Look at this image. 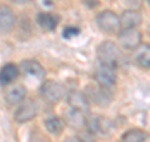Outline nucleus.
<instances>
[{"mask_svg":"<svg viewBox=\"0 0 150 142\" xmlns=\"http://www.w3.org/2000/svg\"><path fill=\"white\" fill-rule=\"evenodd\" d=\"M148 3H149V5H150V0H148Z\"/></svg>","mask_w":150,"mask_h":142,"instance_id":"23","label":"nucleus"},{"mask_svg":"<svg viewBox=\"0 0 150 142\" xmlns=\"http://www.w3.org/2000/svg\"><path fill=\"white\" fill-rule=\"evenodd\" d=\"M85 125L88 131L94 135L95 133L105 135V132L108 131V126H110L109 121L100 116H89L88 118H85Z\"/></svg>","mask_w":150,"mask_h":142,"instance_id":"9","label":"nucleus"},{"mask_svg":"<svg viewBox=\"0 0 150 142\" xmlns=\"http://www.w3.org/2000/svg\"><path fill=\"white\" fill-rule=\"evenodd\" d=\"M119 42L125 49H137L142 44V33L138 29H123L119 33Z\"/></svg>","mask_w":150,"mask_h":142,"instance_id":"6","label":"nucleus"},{"mask_svg":"<svg viewBox=\"0 0 150 142\" xmlns=\"http://www.w3.org/2000/svg\"><path fill=\"white\" fill-rule=\"evenodd\" d=\"M40 93L49 102H56L65 94V88L62 83L56 80H46L41 84Z\"/></svg>","mask_w":150,"mask_h":142,"instance_id":"4","label":"nucleus"},{"mask_svg":"<svg viewBox=\"0 0 150 142\" xmlns=\"http://www.w3.org/2000/svg\"><path fill=\"white\" fill-rule=\"evenodd\" d=\"M96 57L98 60L100 62V65H108V67L115 68L119 64L121 53L114 42L106 40L98 47L96 50Z\"/></svg>","mask_w":150,"mask_h":142,"instance_id":"1","label":"nucleus"},{"mask_svg":"<svg viewBox=\"0 0 150 142\" xmlns=\"http://www.w3.org/2000/svg\"><path fill=\"white\" fill-rule=\"evenodd\" d=\"M95 79L98 82V86L103 88H110L115 84L118 75H116L115 68L108 67V65H100L95 72Z\"/></svg>","mask_w":150,"mask_h":142,"instance_id":"5","label":"nucleus"},{"mask_svg":"<svg viewBox=\"0 0 150 142\" xmlns=\"http://www.w3.org/2000/svg\"><path fill=\"white\" fill-rule=\"evenodd\" d=\"M148 140V133L140 128H133L126 131L121 137V142H145Z\"/></svg>","mask_w":150,"mask_h":142,"instance_id":"16","label":"nucleus"},{"mask_svg":"<svg viewBox=\"0 0 150 142\" xmlns=\"http://www.w3.org/2000/svg\"><path fill=\"white\" fill-rule=\"evenodd\" d=\"M120 27L123 29H137L142 23V14L138 10H125L119 16Z\"/></svg>","mask_w":150,"mask_h":142,"instance_id":"8","label":"nucleus"},{"mask_svg":"<svg viewBox=\"0 0 150 142\" xmlns=\"http://www.w3.org/2000/svg\"><path fill=\"white\" fill-rule=\"evenodd\" d=\"M65 142H84V141L80 140V138H78V137H70V138H68Z\"/></svg>","mask_w":150,"mask_h":142,"instance_id":"21","label":"nucleus"},{"mask_svg":"<svg viewBox=\"0 0 150 142\" xmlns=\"http://www.w3.org/2000/svg\"><path fill=\"white\" fill-rule=\"evenodd\" d=\"M96 24L103 32L108 33V34H115V33H120L121 30L120 18L111 10H104L98 14Z\"/></svg>","mask_w":150,"mask_h":142,"instance_id":"2","label":"nucleus"},{"mask_svg":"<svg viewBox=\"0 0 150 142\" xmlns=\"http://www.w3.org/2000/svg\"><path fill=\"white\" fill-rule=\"evenodd\" d=\"M26 96V88L21 84H16V86H13L11 88H9L5 92V101L9 105H16V103H20L23 99H25Z\"/></svg>","mask_w":150,"mask_h":142,"instance_id":"13","label":"nucleus"},{"mask_svg":"<svg viewBox=\"0 0 150 142\" xmlns=\"http://www.w3.org/2000/svg\"><path fill=\"white\" fill-rule=\"evenodd\" d=\"M13 1L16 4H25V3H29L30 0H13Z\"/></svg>","mask_w":150,"mask_h":142,"instance_id":"22","label":"nucleus"},{"mask_svg":"<svg viewBox=\"0 0 150 142\" xmlns=\"http://www.w3.org/2000/svg\"><path fill=\"white\" fill-rule=\"evenodd\" d=\"M18 75H19V69L16 65L13 63H8L0 69V84L1 86L10 84Z\"/></svg>","mask_w":150,"mask_h":142,"instance_id":"14","label":"nucleus"},{"mask_svg":"<svg viewBox=\"0 0 150 142\" xmlns=\"http://www.w3.org/2000/svg\"><path fill=\"white\" fill-rule=\"evenodd\" d=\"M79 34V29L75 27H68L64 29V33H63V37L64 38H71V37H75Z\"/></svg>","mask_w":150,"mask_h":142,"instance_id":"20","label":"nucleus"},{"mask_svg":"<svg viewBox=\"0 0 150 142\" xmlns=\"http://www.w3.org/2000/svg\"><path fill=\"white\" fill-rule=\"evenodd\" d=\"M149 34H150V28H149Z\"/></svg>","mask_w":150,"mask_h":142,"instance_id":"24","label":"nucleus"},{"mask_svg":"<svg viewBox=\"0 0 150 142\" xmlns=\"http://www.w3.org/2000/svg\"><path fill=\"white\" fill-rule=\"evenodd\" d=\"M38 23L43 29L51 32L58 27L59 16L51 13H39L38 14Z\"/></svg>","mask_w":150,"mask_h":142,"instance_id":"15","label":"nucleus"},{"mask_svg":"<svg viewBox=\"0 0 150 142\" xmlns=\"http://www.w3.org/2000/svg\"><path fill=\"white\" fill-rule=\"evenodd\" d=\"M89 101H90V98H93L94 101H96V103L103 102V105H105L106 102L110 101V96L109 93H108V88H103V87H93L91 88V92H90V96L88 97Z\"/></svg>","mask_w":150,"mask_h":142,"instance_id":"17","label":"nucleus"},{"mask_svg":"<svg viewBox=\"0 0 150 142\" xmlns=\"http://www.w3.org/2000/svg\"><path fill=\"white\" fill-rule=\"evenodd\" d=\"M69 106L71 107V110L86 113L89 111V98L85 93L79 92V91H71L68 93L67 96Z\"/></svg>","mask_w":150,"mask_h":142,"instance_id":"7","label":"nucleus"},{"mask_svg":"<svg viewBox=\"0 0 150 142\" xmlns=\"http://www.w3.org/2000/svg\"><path fill=\"white\" fill-rule=\"evenodd\" d=\"M45 126H46V128H48V131L50 132V133L59 135L64 128V122L60 120L59 117L54 116V117H49L48 120L45 121Z\"/></svg>","mask_w":150,"mask_h":142,"instance_id":"18","label":"nucleus"},{"mask_svg":"<svg viewBox=\"0 0 150 142\" xmlns=\"http://www.w3.org/2000/svg\"><path fill=\"white\" fill-rule=\"evenodd\" d=\"M15 25V15L8 5H0V32L8 33Z\"/></svg>","mask_w":150,"mask_h":142,"instance_id":"10","label":"nucleus"},{"mask_svg":"<svg viewBox=\"0 0 150 142\" xmlns=\"http://www.w3.org/2000/svg\"><path fill=\"white\" fill-rule=\"evenodd\" d=\"M134 60L139 67L144 69H150V44H140L134 49Z\"/></svg>","mask_w":150,"mask_h":142,"instance_id":"11","label":"nucleus"},{"mask_svg":"<svg viewBox=\"0 0 150 142\" xmlns=\"http://www.w3.org/2000/svg\"><path fill=\"white\" fill-rule=\"evenodd\" d=\"M21 70L24 72L26 75H30V77H35V78H43L45 75V69L43 68L39 62L33 59H28L24 60L20 65Z\"/></svg>","mask_w":150,"mask_h":142,"instance_id":"12","label":"nucleus"},{"mask_svg":"<svg viewBox=\"0 0 150 142\" xmlns=\"http://www.w3.org/2000/svg\"><path fill=\"white\" fill-rule=\"evenodd\" d=\"M67 120L68 122L71 126L74 127H79L81 126L83 123H85V118H84V113L83 112H79V111H75V110H71L68 116H67Z\"/></svg>","mask_w":150,"mask_h":142,"instance_id":"19","label":"nucleus"},{"mask_svg":"<svg viewBox=\"0 0 150 142\" xmlns=\"http://www.w3.org/2000/svg\"><path fill=\"white\" fill-rule=\"evenodd\" d=\"M38 113V106L31 98L23 99L20 106L14 113V118L18 123H25V122L31 121Z\"/></svg>","mask_w":150,"mask_h":142,"instance_id":"3","label":"nucleus"}]
</instances>
